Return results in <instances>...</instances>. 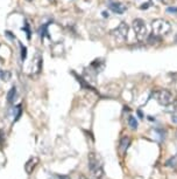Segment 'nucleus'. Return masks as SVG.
Returning a JSON list of instances; mask_svg holds the SVG:
<instances>
[{
    "mask_svg": "<svg viewBox=\"0 0 177 179\" xmlns=\"http://www.w3.org/2000/svg\"><path fill=\"white\" fill-rule=\"evenodd\" d=\"M88 169H90V171L92 172V175L96 178H100L103 176V165H101V162L98 158V156L92 153V152L88 155Z\"/></svg>",
    "mask_w": 177,
    "mask_h": 179,
    "instance_id": "1",
    "label": "nucleus"
},
{
    "mask_svg": "<svg viewBox=\"0 0 177 179\" xmlns=\"http://www.w3.org/2000/svg\"><path fill=\"white\" fill-rule=\"evenodd\" d=\"M152 27H153V33L156 35H166L170 32L171 29V25L164 20V19H156L152 22Z\"/></svg>",
    "mask_w": 177,
    "mask_h": 179,
    "instance_id": "2",
    "label": "nucleus"
},
{
    "mask_svg": "<svg viewBox=\"0 0 177 179\" xmlns=\"http://www.w3.org/2000/svg\"><path fill=\"white\" fill-rule=\"evenodd\" d=\"M133 31L135 33V36L139 41H143L148 35V29L146 26V22L142 19H135L133 20Z\"/></svg>",
    "mask_w": 177,
    "mask_h": 179,
    "instance_id": "3",
    "label": "nucleus"
},
{
    "mask_svg": "<svg viewBox=\"0 0 177 179\" xmlns=\"http://www.w3.org/2000/svg\"><path fill=\"white\" fill-rule=\"evenodd\" d=\"M154 97L156 98V101L161 104V105H170L174 101V96L173 94L167 89H161V90H156L154 92Z\"/></svg>",
    "mask_w": 177,
    "mask_h": 179,
    "instance_id": "4",
    "label": "nucleus"
},
{
    "mask_svg": "<svg viewBox=\"0 0 177 179\" xmlns=\"http://www.w3.org/2000/svg\"><path fill=\"white\" fill-rule=\"evenodd\" d=\"M128 29H129L128 25H127L126 22L122 21V22H120V25H119L115 29H113V31L111 32V34L115 38V40H118V41H124V40L127 39Z\"/></svg>",
    "mask_w": 177,
    "mask_h": 179,
    "instance_id": "5",
    "label": "nucleus"
},
{
    "mask_svg": "<svg viewBox=\"0 0 177 179\" xmlns=\"http://www.w3.org/2000/svg\"><path fill=\"white\" fill-rule=\"evenodd\" d=\"M108 7H110V9H111L112 12H114V13H117V14H122V13H125V12L127 11V6L124 5V4H121V2H118V1L111 2V4L108 5Z\"/></svg>",
    "mask_w": 177,
    "mask_h": 179,
    "instance_id": "6",
    "label": "nucleus"
},
{
    "mask_svg": "<svg viewBox=\"0 0 177 179\" xmlns=\"http://www.w3.org/2000/svg\"><path fill=\"white\" fill-rule=\"evenodd\" d=\"M39 158L37 157H32L27 163H26V165H25V170H26V172L28 173V175H30L32 172H33V170L35 169V166L39 164Z\"/></svg>",
    "mask_w": 177,
    "mask_h": 179,
    "instance_id": "7",
    "label": "nucleus"
},
{
    "mask_svg": "<svg viewBox=\"0 0 177 179\" xmlns=\"http://www.w3.org/2000/svg\"><path fill=\"white\" fill-rule=\"evenodd\" d=\"M129 144H131V139H129L127 136L122 137V138H121V141H120V150H121L122 152H125V151L128 149Z\"/></svg>",
    "mask_w": 177,
    "mask_h": 179,
    "instance_id": "8",
    "label": "nucleus"
},
{
    "mask_svg": "<svg viewBox=\"0 0 177 179\" xmlns=\"http://www.w3.org/2000/svg\"><path fill=\"white\" fill-rule=\"evenodd\" d=\"M15 97H16V88L12 87L11 89L8 90V92H7V102L8 103H13Z\"/></svg>",
    "mask_w": 177,
    "mask_h": 179,
    "instance_id": "9",
    "label": "nucleus"
},
{
    "mask_svg": "<svg viewBox=\"0 0 177 179\" xmlns=\"http://www.w3.org/2000/svg\"><path fill=\"white\" fill-rule=\"evenodd\" d=\"M13 114H14V122H16L18 119H20L21 115H22V105L19 104L13 109Z\"/></svg>",
    "mask_w": 177,
    "mask_h": 179,
    "instance_id": "10",
    "label": "nucleus"
},
{
    "mask_svg": "<svg viewBox=\"0 0 177 179\" xmlns=\"http://www.w3.org/2000/svg\"><path fill=\"white\" fill-rule=\"evenodd\" d=\"M128 124H129L131 129H133V130H136L138 125H139V123H138V121H136V118L134 116H129L128 117Z\"/></svg>",
    "mask_w": 177,
    "mask_h": 179,
    "instance_id": "11",
    "label": "nucleus"
},
{
    "mask_svg": "<svg viewBox=\"0 0 177 179\" xmlns=\"http://www.w3.org/2000/svg\"><path fill=\"white\" fill-rule=\"evenodd\" d=\"M161 41V36L160 35H156V34H152V35H149V38H148V42L150 43V45H154V43H157V42H160Z\"/></svg>",
    "mask_w": 177,
    "mask_h": 179,
    "instance_id": "12",
    "label": "nucleus"
},
{
    "mask_svg": "<svg viewBox=\"0 0 177 179\" xmlns=\"http://www.w3.org/2000/svg\"><path fill=\"white\" fill-rule=\"evenodd\" d=\"M11 72H8V70H2V69H0V80H2V81H8L9 79H11Z\"/></svg>",
    "mask_w": 177,
    "mask_h": 179,
    "instance_id": "13",
    "label": "nucleus"
},
{
    "mask_svg": "<svg viewBox=\"0 0 177 179\" xmlns=\"http://www.w3.org/2000/svg\"><path fill=\"white\" fill-rule=\"evenodd\" d=\"M49 23H50V22L43 23V25L41 26V28H40V35H41L42 39H43L46 35H48V26H49ZM48 36H49V35H48Z\"/></svg>",
    "mask_w": 177,
    "mask_h": 179,
    "instance_id": "14",
    "label": "nucleus"
},
{
    "mask_svg": "<svg viewBox=\"0 0 177 179\" xmlns=\"http://www.w3.org/2000/svg\"><path fill=\"white\" fill-rule=\"evenodd\" d=\"M22 31L26 32V35H27V39H30V28H29V23L27 20H25V25L22 27Z\"/></svg>",
    "mask_w": 177,
    "mask_h": 179,
    "instance_id": "15",
    "label": "nucleus"
},
{
    "mask_svg": "<svg viewBox=\"0 0 177 179\" xmlns=\"http://www.w3.org/2000/svg\"><path fill=\"white\" fill-rule=\"evenodd\" d=\"M20 49H21V60L25 61L27 58V47L23 46L22 43H20Z\"/></svg>",
    "mask_w": 177,
    "mask_h": 179,
    "instance_id": "16",
    "label": "nucleus"
},
{
    "mask_svg": "<svg viewBox=\"0 0 177 179\" xmlns=\"http://www.w3.org/2000/svg\"><path fill=\"white\" fill-rule=\"evenodd\" d=\"M166 11H167V13H170V14H177V7H175V6L168 7Z\"/></svg>",
    "mask_w": 177,
    "mask_h": 179,
    "instance_id": "17",
    "label": "nucleus"
},
{
    "mask_svg": "<svg viewBox=\"0 0 177 179\" xmlns=\"http://www.w3.org/2000/svg\"><path fill=\"white\" fill-rule=\"evenodd\" d=\"M5 35H6L7 38H9L11 40H14V39H15L14 34H12V32H9V31H6V32H5Z\"/></svg>",
    "mask_w": 177,
    "mask_h": 179,
    "instance_id": "18",
    "label": "nucleus"
},
{
    "mask_svg": "<svg viewBox=\"0 0 177 179\" xmlns=\"http://www.w3.org/2000/svg\"><path fill=\"white\" fill-rule=\"evenodd\" d=\"M173 109L175 110V111H177V99H175V101H173Z\"/></svg>",
    "mask_w": 177,
    "mask_h": 179,
    "instance_id": "19",
    "label": "nucleus"
},
{
    "mask_svg": "<svg viewBox=\"0 0 177 179\" xmlns=\"http://www.w3.org/2000/svg\"><path fill=\"white\" fill-rule=\"evenodd\" d=\"M171 122L174 123V124H177V116H171Z\"/></svg>",
    "mask_w": 177,
    "mask_h": 179,
    "instance_id": "20",
    "label": "nucleus"
},
{
    "mask_svg": "<svg viewBox=\"0 0 177 179\" xmlns=\"http://www.w3.org/2000/svg\"><path fill=\"white\" fill-rule=\"evenodd\" d=\"M103 16H104V18H108V16H110V13H108L107 11H103Z\"/></svg>",
    "mask_w": 177,
    "mask_h": 179,
    "instance_id": "21",
    "label": "nucleus"
},
{
    "mask_svg": "<svg viewBox=\"0 0 177 179\" xmlns=\"http://www.w3.org/2000/svg\"><path fill=\"white\" fill-rule=\"evenodd\" d=\"M61 179H69V177H61Z\"/></svg>",
    "mask_w": 177,
    "mask_h": 179,
    "instance_id": "22",
    "label": "nucleus"
},
{
    "mask_svg": "<svg viewBox=\"0 0 177 179\" xmlns=\"http://www.w3.org/2000/svg\"><path fill=\"white\" fill-rule=\"evenodd\" d=\"M27 1H32V0H27Z\"/></svg>",
    "mask_w": 177,
    "mask_h": 179,
    "instance_id": "23",
    "label": "nucleus"
},
{
    "mask_svg": "<svg viewBox=\"0 0 177 179\" xmlns=\"http://www.w3.org/2000/svg\"><path fill=\"white\" fill-rule=\"evenodd\" d=\"M176 136H177V132H176Z\"/></svg>",
    "mask_w": 177,
    "mask_h": 179,
    "instance_id": "24",
    "label": "nucleus"
}]
</instances>
